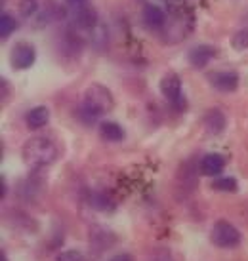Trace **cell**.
<instances>
[{
	"mask_svg": "<svg viewBox=\"0 0 248 261\" xmlns=\"http://www.w3.org/2000/svg\"><path fill=\"white\" fill-rule=\"evenodd\" d=\"M21 156L25 160V164L29 168H35V170L50 166L52 162L58 159V145L50 138L35 136V138L25 141Z\"/></svg>",
	"mask_w": 248,
	"mask_h": 261,
	"instance_id": "cell-2",
	"label": "cell"
},
{
	"mask_svg": "<svg viewBox=\"0 0 248 261\" xmlns=\"http://www.w3.org/2000/svg\"><path fill=\"white\" fill-rule=\"evenodd\" d=\"M25 120H27V126L33 128V130H40L44 128L48 120H50V111L46 109V107H35V109H31L27 115H25Z\"/></svg>",
	"mask_w": 248,
	"mask_h": 261,
	"instance_id": "cell-12",
	"label": "cell"
},
{
	"mask_svg": "<svg viewBox=\"0 0 248 261\" xmlns=\"http://www.w3.org/2000/svg\"><path fill=\"white\" fill-rule=\"evenodd\" d=\"M166 21V14H164V10L159 6H155V4H147L143 8V23H145L147 27H153V29H159L162 27Z\"/></svg>",
	"mask_w": 248,
	"mask_h": 261,
	"instance_id": "cell-11",
	"label": "cell"
},
{
	"mask_svg": "<svg viewBox=\"0 0 248 261\" xmlns=\"http://www.w3.org/2000/svg\"><path fill=\"white\" fill-rule=\"evenodd\" d=\"M226 124H227V118L219 109L206 111L205 118H203V126H205V130L210 136H219L221 132L226 130Z\"/></svg>",
	"mask_w": 248,
	"mask_h": 261,
	"instance_id": "cell-10",
	"label": "cell"
},
{
	"mask_svg": "<svg viewBox=\"0 0 248 261\" xmlns=\"http://www.w3.org/2000/svg\"><path fill=\"white\" fill-rule=\"evenodd\" d=\"M226 168V159L218 154V152H208L201 159V164H199V170L203 175H208V177H214V175H219Z\"/></svg>",
	"mask_w": 248,
	"mask_h": 261,
	"instance_id": "cell-8",
	"label": "cell"
},
{
	"mask_svg": "<svg viewBox=\"0 0 248 261\" xmlns=\"http://www.w3.org/2000/svg\"><path fill=\"white\" fill-rule=\"evenodd\" d=\"M90 200H92V204H94L95 210H102V212L113 210V202L109 200V196L103 195V193H94Z\"/></svg>",
	"mask_w": 248,
	"mask_h": 261,
	"instance_id": "cell-17",
	"label": "cell"
},
{
	"mask_svg": "<svg viewBox=\"0 0 248 261\" xmlns=\"http://www.w3.org/2000/svg\"><path fill=\"white\" fill-rule=\"evenodd\" d=\"M42 183H38L37 181V177H29L27 181L23 183V187H21V196L25 198V200H33L37 195H40L42 193Z\"/></svg>",
	"mask_w": 248,
	"mask_h": 261,
	"instance_id": "cell-14",
	"label": "cell"
},
{
	"mask_svg": "<svg viewBox=\"0 0 248 261\" xmlns=\"http://www.w3.org/2000/svg\"><path fill=\"white\" fill-rule=\"evenodd\" d=\"M212 189L221 193H235L237 191V179L235 177H218L212 181Z\"/></svg>",
	"mask_w": 248,
	"mask_h": 261,
	"instance_id": "cell-15",
	"label": "cell"
},
{
	"mask_svg": "<svg viewBox=\"0 0 248 261\" xmlns=\"http://www.w3.org/2000/svg\"><path fill=\"white\" fill-rule=\"evenodd\" d=\"M35 59H37V50L35 46H31L27 42H19L14 46L12 50V67L17 69V71H25L29 67L35 65Z\"/></svg>",
	"mask_w": 248,
	"mask_h": 261,
	"instance_id": "cell-5",
	"label": "cell"
},
{
	"mask_svg": "<svg viewBox=\"0 0 248 261\" xmlns=\"http://www.w3.org/2000/svg\"><path fill=\"white\" fill-rule=\"evenodd\" d=\"M233 48L235 50H246L248 48V31H239L233 37Z\"/></svg>",
	"mask_w": 248,
	"mask_h": 261,
	"instance_id": "cell-20",
	"label": "cell"
},
{
	"mask_svg": "<svg viewBox=\"0 0 248 261\" xmlns=\"http://www.w3.org/2000/svg\"><path fill=\"white\" fill-rule=\"evenodd\" d=\"M214 56H216V48L210 46V44H199V46H193V48L189 50V54H187L189 63L193 67H197V69L208 65Z\"/></svg>",
	"mask_w": 248,
	"mask_h": 261,
	"instance_id": "cell-9",
	"label": "cell"
},
{
	"mask_svg": "<svg viewBox=\"0 0 248 261\" xmlns=\"http://www.w3.org/2000/svg\"><path fill=\"white\" fill-rule=\"evenodd\" d=\"M161 92L168 103H172L176 109H183L185 107V97L182 94V80L178 74H166L161 80Z\"/></svg>",
	"mask_w": 248,
	"mask_h": 261,
	"instance_id": "cell-4",
	"label": "cell"
},
{
	"mask_svg": "<svg viewBox=\"0 0 248 261\" xmlns=\"http://www.w3.org/2000/svg\"><path fill=\"white\" fill-rule=\"evenodd\" d=\"M88 0H67V4L69 6H73V8H77V6H84Z\"/></svg>",
	"mask_w": 248,
	"mask_h": 261,
	"instance_id": "cell-23",
	"label": "cell"
},
{
	"mask_svg": "<svg viewBox=\"0 0 248 261\" xmlns=\"http://www.w3.org/2000/svg\"><path fill=\"white\" fill-rule=\"evenodd\" d=\"M15 27H17V25H15V19L10 14L4 12L2 17H0V37L8 38L15 31Z\"/></svg>",
	"mask_w": 248,
	"mask_h": 261,
	"instance_id": "cell-16",
	"label": "cell"
},
{
	"mask_svg": "<svg viewBox=\"0 0 248 261\" xmlns=\"http://www.w3.org/2000/svg\"><path fill=\"white\" fill-rule=\"evenodd\" d=\"M151 261H174V259H172L170 252H166V250H157V252L151 255Z\"/></svg>",
	"mask_w": 248,
	"mask_h": 261,
	"instance_id": "cell-21",
	"label": "cell"
},
{
	"mask_svg": "<svg viewBox=\"0 0 248 261\" xmlns=\"http://www.w3.org/2000/svg\"><path fill=\"white\" fill-rule=\"evenodd\" d=\"M56 261H84V255L79 250H65V252L58 254Z\"/></svg>",
	"mask_w": 248,
	"mask_h": 261,
	"instance_id": "cell-19",
	"label": "cell"
},
{
	"mask_svg": "<svg viewBox=\"0 0 248 261\" xmlns=\"http://www.w3.org/2000/svg\"><path fill=\"white\" fill-rule=\"evenodd\" d=\"M109 261H134V257H132L130 254H117V255H113Z\"/></svg>",
	"mask_w": 248,
	"mask_h": 261,
	"instance_id": "cell-22",
	"label": "cell"
},
{
	"mask_svg": "<svg viewBox=\"0 0 248 261\" xmlns=\"http://www.w3.org/2000/svg\"><path fill=\"white\" fill-rule=\"evenodd\" d=\"M115 107V97L102 84H90L84 92V99L79 109V118L84 124H95L103 115L111 113Z\"/></svg>",
	"mask_w": 248,
	"mask_h": 261,
	"instance_id": "cell-1",
	"label": "cell"
},
{
	"mask_svg": "<svg viewBox=\"0 0 248 261\" xmlns=\"http://www.w3.org/2000/svg\"><path fill=\"white\" fill-rule=\"evenodd\" d=\"M210 84L216 88L218 92H235L239 86V74L235 71H218V73L210 74Z\"/></svg>",
	"mask_w": 248,
	"mask_h": 261,
	"instance_id": "cell-7",
	"label": "cell"
},
{
	"mask_svg": "<svg viewBox=\"0 0 248 261\" xmlns=\"http://www.w3.org/2000/svg\"><path fill=\"white\" fill-rule=\"evenodd\" d=\"M71 23L73 27L81 31H94L97 25V12L90 6H77L71 14Z\"/></svg>",
	"mask_w": 248,
	"mask_h": 261,
	"instance_id": "cell-6",
	"label": "cell"
},
{
	"mask_svg": "<svg viewBox=\"0 0 248 261\" xmlns=\"http://www.w3.org/2000/svg\"><path fill=\"white\" fill-rule=\"evenodd\" d=\"M37 0H21V4H19V12H21L23 17H31V15H35L37 12Z\"/></svg>",
	"mask_w": 248,
	"mask_h": 261,
	"instance_id": "cell-18",
	"label": "cell"
},
{
	"mask_svg": "<svg viewBox=\"0 0 248 261\" xmlns=\"http://www.w3.org/2000/svg\"><path fill=\"white\" fill-rule=\"evenodd\" d=\"M210 240L218 248H237L241 244V232L233 223L219 219L210 229Z\"/></svg>",
	"mask_w": 248,
	"mask_h": 261,
	"instance_id": "cell-3",
	"label": "cell"
},
{
	"mask_svg": "<svg viewBox=\"0 0 248 261\" xmlns=\"http://www.w3.org/2000/svg\"><path fill=\"white\" fill-rule=\"evenodd\" d=\"M100 134L105 141H122L124 139V130L122 126H118L117 122H111V120H105V122L100 124Z\"/></svg>",
	"mask_w": 248,
	"mask_h": 261,
	"instance_id": "cell-13",
	"label": "cell"
}]
</instances>
